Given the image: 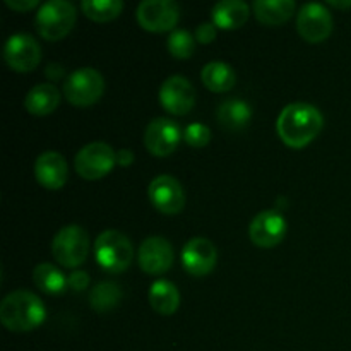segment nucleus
I'll list each match as a JSON object with an SVG mask.
<instances>
[{"label": "nucleus", "mask_w": 351, "mask_h": 351, "mask_svg": "<svg viewBox=\"0 0 351 351\" xmlns=\"http://www.w3.org/2000/svg\"><path fill=\"white\" fill-rule=\"evenodd\" d=\"M324 125V117L311 103H290L281 110L276 130L287 146L304 147L315 139Z\"/></svg>", "instance_id": "obj_1"}, {"label": "nucleus", "mask_w": 351, "mask_h": 351, "mask_svg": "<svg viewBox=\"0 0 351 351\" xmlns=\"http://www.w3.org/2000/svg\"><path fill=\"white\" fill-rule=\"evenodd\" d=\"M47 308L27 290H14L0 304V321L12 332H29L43 324Z\"/></svg>", "instance_id": "obj_2"}, {"label": "nucleus", "mask_w": 351, "mask_h": 351, "mask_svg": "<svg viewBox=\"0 0 351 351\" xmlns=\"http://www.w3.org/2000/svg\"><path fill=\"white\" fill-rule=\"evenodd\" d=\"M95 257L108 273H122L134 261L132 242L119 230H105L96 239Z\"/></svg>", "instance_id": "obj_3"}, {"label": "nucleus", "mask_w": 351, "mask_h": 351, "mask_svg": "<svg viewBox=\"0 0 351 351\" xmlns=\"http://www.w3.org/2000/svg\"><path fill=\"white\" fill-rule=\"evenodd\" d=\"M74 3L67 0H48L41 3L36 12V29L41 38L48 41H58L71 33L75 24Z\"/></svg>", "instance_id": "obj_4"}, {"label": "nucleus", "mask_w": 351, "mask_h": 351, "mask_svg": "<svg viewBox=\"0 0 351 351\" xmlns=\"http://www.w3.org/2000/svg\"><path fill=\"white\" fill-rule=\"evenodd\" d=\"M51 254L60 266H81L89 254L88 232L77 225L64 226L51 242Z\"/></svg>", "instance_id": "obj_5"}, {"label": "nucleus", "mask_w": 351, "mask_h": 351, "mask_svg": "<svg viewBox=\"0 0 351 351\" xmlns=\"http://www.w3.org/2000/svg\"><path fill=\"white\" fill-rule=\"evenodd\" d=\"M105 91V79L96 69L81 67L69 74L64 82V96L75 106H89Z\"/></svg>", "instance_id": "obj_6"}, {"label": "nucleus", "mask_w": 351, "mask_h": 351, "mask_svg": "<svg viewBox=\"0 0 351 351\" xmlns=\"http://www.w3.org/2000/svg\"><path fill=\"white\" fill-rule=\"evenodd\" d=\"M75 171L86 180H99L117 165V153L106 143H89L75 154Z\"/></svg>", "instance_id": "obj_7"}, {"label": "nucleus", "mask_w": 351, "mask_h": 351, "mask_svg": "<svg viewBox=\"0 0 351 351\" xmlns=\"http://www.w3.org/2000/svg\"><path fill=\"white\" fill-rule=\"evenodd\" d=\"M136 17L146 31L163 33L177 26L180 7L173 0H144L137 5Z\"/></svg>", "instance_id": "obj_8"}, {"label": "nucleus", "mask_w": 351, "mask_h": 351, "mask_svg": "<svg viewBox=\"0 0 351 351\" xmlns=\"http://www.w3.org/2000/svg\"><path fill=\"white\" fill-rule=\"evenodd\" d=\"M3 60L12 71H34L41 60L40 43L27 33L12 34L3 45Z\"/></svg>", "instance_id": "obj_9"}, {"label": "nucleus", "mask_w": 351, "mask_h": 351, "mask_svg": "<svg viewBox=\"0 0 351 351\" xmlns=\"http://www.w3.org/2000/svg\"><path fill=\"white\" fill-rule=\"evenodd\" d=\"M298 34L308 43H321L332 31V16L328 7L319 2L302 5L297 16Z\"/></svg>", "instance_id": "obj_10"}, {"label": "nucleus", "mask_w": 351, "mask_h": 351, "mask_svg": "<svg viewBox=\"0 0 351 351\" xmlns=\"http://www.w3.org/2000/svg\"><path fill=\"white\" fill-rule=\"evenodd\" d=\"M149 201L163 215H177L185 206V192L180 182L171 175H158L147 187Z\"/></svg>", "instance_id": "obj_11"}, {"label": "nucleus", "mask_w": 351, "mask_h": 351, "mask_svg": "<svg viewBox=\"0 0 351 351\" xmlns=\"http://www.w3.org/2000/svg\"><path fill=\"white\" fill-rule=\"evenodd\" d=\"M182 139V130L177 122L165 117L151 120L144 132V144L154 156H168L178 147Z\"/></svg>", "instance_id": "obj_12"}, {"label": "nucleus", "mask_w": 351, "mask_h": 351, "mask_svg": "<svg viewBox=\"0 0 351 351\" xmlns=\"http://www.w3.org/2000/svg\"><path fill=\"white\" fill-rule=\"evenodd\" d=\"M287 230L288 225L285 216L276 209H267L254 216L249 226V237L257 247L271 249L285 239Z\"/></svg>", "instance_id": "obj_13"}, {"label": "nucleus", "mask_w": 351, "mask_h": 351, "mask_svg": "<svg viewBox=\"0 0 351 351\" xmlns=\"http://www.w3.org/2000/svg\"><path fill=\"white\" fill-rule=\"evenodd\" d=\"M137 261L144 273L163 274L171 267L175 261V252L171 243L163 237H147L139 247Z\"/></svg>", "instance_id": "obj_14"}, {"label": "nucleus", "mask_w": 351, "mask_h": 351, "mask_svg": "<svg viewBox=\"0 0 351 351\" xmlns=\"http://www.w3.org/2000/svg\"><path fill=\"white\" fill-rule=\"evenodd\" d=\"M160 103L173 115H187L195 103V89L184 75H171L161 84Z\"/></svg>", "instance_id": "obj_15"}, {"label": "nucleus", "mask_w": 351, "mask_h": 351, "mask_svg": "<svg viewBox=\"0 0 351 351\" xmlns=\"http://www.w3.org/2000/svg\"><path fill=\"white\" fill-rule=\"evenodd\" d=\"M216 263H218V250L211 240L197 237L189 240L182 249V264L192 276H206L215 269Z\"/></svg>", "instance_id": "obj_16"}, {"label": "nucleus", "mask_w": 351, "mask_h": 351, "mask_svg": "<svg viewBox=\"0 0 351 351\" xmlns=\"http://www.w3.org/2000/svg\"><path fill=\"white\" fill-rule=\"evenodd\" d=\"M67 161L57 151H45L34 161V177L45 189L57 191L67 182Z\"/></svg>", "instance_id": "obj_17"}, {"label": "nucleus", "mask_w": 351, "mask_h": 351, "mask_svg": "<svg viewBox=\"0 0 351 351\" xmlns=\"http://www.w3.org/2000/svg\"><path fill=\"white\" fill-rule=\"evenodd\" d=\"M249 5L242 0H221L213 7V23L221 29H239L249 19Z\"/></svg>", "instance_id": "obj_18"}, {"label": "nucleus", "mask_w": 351, "mask_h": 351, "mask_svg": "<svg viewBox=\"0 0 351 351\" xmlns=\"http://www.w3.org/2000/svg\"><path fill=\"white\" fill-rule=\"evenodd\" d=\"M58 103H60L58 89L50 82H43V84H36L27 91L26 98H24V108L33 115L43 117L55 112Z\"/></svg>", "instance_id": "obj_19"}, {"label": "nucleus", "mask_w": 351, "mask_h": 351, "mask_svg": "<svg viewBox=\"0 0 351 351\" xmlns=\"http://www.w3.org/2000/svg\"><path fill=\"white\" fill-rule=\"evenodd\" d=\"M252 7L259 23L278 26L290 19L297 5L293 0H256Z\"/></svg>", "instance_id": "obj_20"}, {"label": "nucleus", "mask_w": 351, "mask_h": 351, "mask_svg": "<svg viewBox=\"0 0 351 351\" xmlns=\"http://www.w3.org/2000/svg\"><path fill=\"white\" fill-rule=\"evenodd\" d=\"M149 304L158 314L171 315L180 305V293L171 281L158 280L149 288Z\"/></svg>", "instance_id": "obj_21"}, {"label": "nucleus", "mask_w": 351, "mask_h": 351, "mask_svg": "<svg viewBox=\"0 0 351 351\" xmlns=\"http://www.w3.org/2000/svg\"><path fill=\"white\" fill-rule=\"evenodd\" d=\"M218 120L225 129L228 130H240L245 125H249L252 119V108L243 99H226L218 106Z\"/></svg>", "instance_id": "obj_22"}, {"label": "nucleus", "mask_w": 351, "mask_h": 351, "mask_svg": "<svg viewBox=\"0 0 351 351\" xmlns=\"http://www.w3.org/2000/svg\"><path fill=\"white\" fill-rule=\"evenodd\" d=\"M201 79L208 89L215 93H226L235 86L237 75L232 65L225 62H209L202 67Z\"/></svg>", "instance_id": "obj_23"}, {"label": "nucleus", "mask_w": 351, "mask_h": 351, "mask_svg": "<svg viewBox=\"0 0 351 351\" xmlns=\"http://www.w3.org/2000/svg\"><path fill=\"white\" fill-rule=\"evenodd\" d=\"M33 281L41 291L48 295L64 293L69 285V280L64 276V273L50 263H41L34 267Z\"/></svg>", "instance_id": "obj_24"}, {"label": "nucleus", "mask_w": 351, "mask_h": 351, "mask_svg": "<svg viewBox=\"0 0 351 351\" xmlns=\"http://www.w3.org/2000/svg\"><path fill=\"white\" fill-rule=\"evenodd\" d=\"M122 288L115 281H101L89 293V302L96 312H108L122 300Z\"/></svg>", "instance_id": "obj_25"}, {"label": "nucleus", "mask_w": 351, "mask_h": 351, "mask_svg": "<svg viewBox=\"0 0 351 351\" xmlns=\"http://www.w3.org/2000/svg\"><path fill=\"white\" fill-rule=\"evenodd\" d=\"M81 9L89 19L106 23L115 19L122 12L123 2L122 0H84L81 2Z\"/></svg>", "instance_id": "obj_26"}, {"label": "nucleus", "mask_w": 351, "mask_h": 351, "mask_svg": "<svg viewBox=\"0 0 351 351\" xmlns=\"http://www.w3.org/2000/svg\"><path fill=\"white\" fill-rule=\"evenodd\" d=\"M168 51L175 58L192 57L195 50V38L185 29H173L168 36Z\"/></svg>", "instance_id": "obj_27"}, {"label": "nucleus", "mask_w": 351, "mask_h": 351, "mask_svg": "<svg viewBox=\"0 0 351 351\" xmlns=\"http://www.w3.org/2000/svg\"><path fill=\"white\" fill-rule=\"evenodd\" d=\"M185 143L192 147H202L211 141V130L209 127H206L204 123L194 122L191 125H187L184 132Z\"/></svg>", "instance_id": "obj_28"}, {"label": "nucleus", "mask_w": 351, "mask_h": 351, "mask_svg": "<svg viewBox=\"0 0 351 351\" xmlns=\"http://www.w3.org/2000/svg\"><path fill=\"white\" fill-rule=\"evenodd\" d=\"M194 38L199 41V43H202V45H208V43H211V41H215V38H216L215 23L199 24L197 29H195Z\"/></svg>", "instance_id": "obj_29"}, {"label": "nucleus", "mask_w": 351, "mask_h": 351, "mask_svg": "<svg viewBox=\"0 0 351 351\" xmlns=\"http://www.w3.org/2000/svg\"><path fill=\"white\" fill-rule=\"evenodd\" d=\"M89 285V274L86 271H74V273L69 276V287L74 291H82L86 290Z\"/></svg>", "instance_id": "obj_30"}, {"label": "nucleus", "mask_w": 351, "mask_h": 351, "mask_svg": "<svg viewBox=\"0 0 351 351\" xmlns=\"http://www.w3.org/2000/svg\"><path fill=\"white\" fill-rule=\"evenodd\" d=\"M7 5L17 12H26V10L34 9L38 5V0H5Z\"/></svg>", "instance_id": "obj_31"}, {"label": "nucleus", "mask_w": 351, "mask_h": 351, "mask_svg": "<svg viewBox=\"0 0 351 351\" xmlns=\"http://www.w3.org/2000/svg\"><path fill=\"white\" fill-rule=\"evenodd\" d=\"M134 161V153L130 149L117 151V165L120 167H130Z\"/></svg>", "instance_id": "obj_32"}, {"label": "nucleus", "mask_w": 351, "mask_h": 351, "mask_svg": "<svg viewBox=\"0 0 351 351\" xmlns=\"http://www.w3.org/2000/svg\"><path fill=\"white\" fill-rule=\"evenodd\" d=\"M64 74V67L60 64H50L47 67V75L50 79H60Z\"/></svg>", "instance_id": "obj_33"}, {"label": "nucleus", "mask_w": 351, "mask_h": 351, "mask_svg": "<svg viewBox=\"0 0 351 351\" xmlns=\"http://www.w3.org/2000/svg\"><path fill=\"white\" fill-rule=\"evenodd\" d=\"M329 5L338 7V9H345V7H351V0H348V2H338V0H329Z\"/></svg>", "instance_id": "obj_34"}]
</instances>
